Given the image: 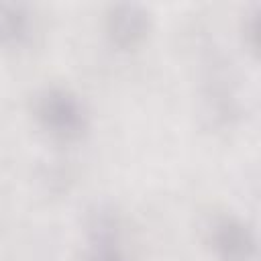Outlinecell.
Listing matches in <instances>:
<instances>
[{"instance_id": "2", "label": "cell", "mask_w": 261, "mask_h": 261, "mask_svg": "<svg viewBox=\"0 0 261 261\" xmlns=\"http://www.w3.org/2000/svg\"><path fill=\"white\" fill-rule=\"evenodd\" d=\"M212 247L224 261H253L255 257V239L251 230L232 218L214 222Z\"/></svg>"}, {"instance_id": "1", "label": "cell", "mask_w": 261, "mask_h": 261, "mask_svg": "<svg viewBox=\"0 0 261 261\" xmlns=\"http://www.w3.org/2000/svg\"><path fill=\"white\" fill-rule=\"evenodd\" d=\"M37 116L43 126L65 141L82 137L86 128V114L82 104L63 90H47L37 100Z\"/></svg>"}, {"instance_id": "4", "label": "cell", "mask_w": 261, "mask_h": 261, "mask_svg": "<svg viewBox=\"0 0 261 261\" xmlns=\"http://www.w3.org/2000/svg\"><path fill=\"white\" fill-rule=\"evenodd\" d=\"M88 261H122L108 216H96L92 224V251Z\"/></svg>"}, {"instance_id": "5", "label": "cell", "mask_w": 261, "mask_h": 261, "mask_svg": "<svg viewBox=\"0 0 261 261\" xmlns=\"http://www.w3.org/2000/svg\"><path fill=\"white\" fill-rule=\"evenodd\" d=\"M27 33V16L18 8H0V39L18 41Z\"/></svg>"}, {"instance_id": "3", "label": "cell", "mask_w": 261, "mask_h": 261, "mask_svg": "<svg viewBox=\"0 0 261 261\" xmlns=\"http://www.w3.org/2000/svg\"><path fill=\"white\" fill-rule=\"evenodd\" d=\"M145 24H147L145 14L139 8L120 6L110 16V35L118 45L126 47V45H133L137 39L143 37Z\"/></svg>"}]
</instances>
